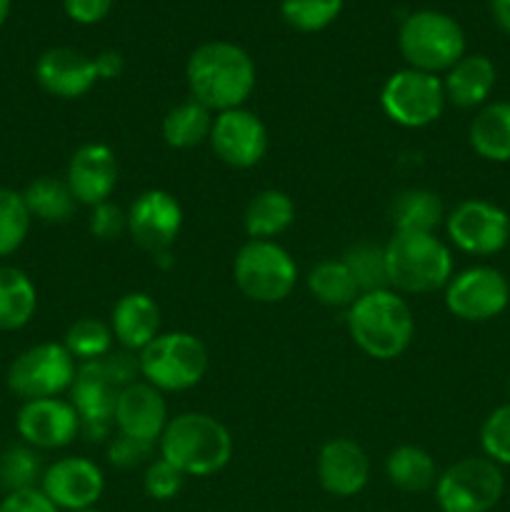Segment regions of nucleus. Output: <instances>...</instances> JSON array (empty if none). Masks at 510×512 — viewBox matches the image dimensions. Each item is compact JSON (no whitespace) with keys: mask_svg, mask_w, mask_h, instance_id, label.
<instances>
[{"mask_svg":"<svg viewBox=\"0 0 510 512\" xmlns=\"http://www.w3.org/2000/svg\"><path fill=\"white\" fill-rule=\"evenodd\" d=\"M190 98L213 113L245 108L255 90V63L245 48L230 40H208L185 63Z\"/></svg>","mask_w":510,"mask_h":512,"instance_id":"obj_1","label":"nucleus"},{"mask_svg":"<svg viewBox=\"0 0 510 512\" xmlns=\"http://www.w3.org/2000/svg\"><path fill=\"white\" fill-rule=\"evenodd\" d=\"M353 343L368 358L395 360L415 338V318L408 300L393 288L360 293L345 315Z\"/></svg>","mask_w":510,"mask_h":512,"instance_id":"obj_2","label":"nucleus"},{"mask_svg":"<svg viewBox=\"0 0 510 512\" xmlns=\"http://www.w3.org/2000/svg\"><path fill=\"white\" fill-rule=\"evenodd\" d=\"M158 453L185 478H208L233 458V435L213 415L180 413L165 425Z\"/></svg>","mask_w":510,"mask_h":512,"instance_id":"obj_3","label":"nucleus"},{"mask_svg":"<svg viewBox=\"0 0 510 512\" xmlns=\"http://www.w3.org/2000/svg\"><path fill=\"white\" fill-rule=\"evenodd\" d=\"M388 285L400 295L443 290L455 265L448 243L435 233H393L385 243Z\"/></svg>","mask_w":510,"mask_h":512,"instance_id":"obj_4","label":"nucleus"},{"mask_svg":"<svg viewBox=\"0 0 510 512\" xmlns=\"http://www.w3.org/2000/svg\"><path fill=\"white\" fill-rule=\"evenodd\" d=\"M398 48L408 68L445 75L465 55V33L453 15L415 10L400 23Z\"/></svg>","mask_w":510,"mask_h":512,"instance_id":"obj_5","label":"nucleus"},{"mask_svg":"<svg viewBox=\"0 0 510 512\" xmlns=\"http://www.w3.org/2000/svg\"><path fill=\"white\" fill-rule=\"evenodd\" d=\"M140 378L160 393H183L195 388L208 370V348L185 330L160 333L138 353Z\"/></svg>","mask_w":510,"mask_h":512,"instance_id":"obj_6","label":"nucleus"},{"mask_svg":"<svg viewBox=\"0 0 510 512\" xmlns=\"http://www.w3.org/2000/svg\"><path fill=\"white\" fill-rule=\"evenodd\" d=\"M298 278L293 255L275 240H248L235 253L233 280L253 303H283L293 295Z\"/></svg>","mask_w":510,"mask_h":512,"instance_id":"obj_7","label":"nucleus"},{"mask_svg":"<svg viewBox=\"0 0 510 512\" xmlns=\"http://www.w3.org/2000/svg\"><path fill=\"white\" fill-rule=\"evenodd\" d=\"M440 512H490L505 493L503 468L488 458H463L435 480Z\"/></svg>","mask_w":510,"mask_h":512,"instance_id":"obj_8","label":"nucleus"},{"mask_svg":"<svg viewBox=\"0 0 510 512\" xmlns=\"http://www.w3.org/2000/svg\"><path fill=\"white\" fill-rule=\"evenodd\" d=\"M445 103L443 78L423 70H398L380 88V108L400 128H428L443 115Z\"/></svg>","mask_w":510,"mask_h":512,"instance_id":"obj_9","label":"nucleus"},{"mask_svg":"<svg viewBox=\"0 0 510 512\" xmlns=\"http://www.w3.org/2000/svg\"><path fill=\"white\" fill-rule=\"evenodd\" d=\"M78 363L63 343H40L20 353L8 368V388L20 400L60 398L73 385Z\"/></svg>","mask_w":510,"mask_h":512,"instance_id":"obj_10","label":"nucleus"},{"mask_svg":"<svg viewBox=\"0 0 510 512\" xmlns=\"http://www.w3.org/2000/svg\"><path fill=\"white\" fill-rule=\"evenodd\" d=\"M445 308L465 323H488L505 313L510 303V283L498 268L470 265L458 270L443 288Z\"/></svg>","mask_w":510,"mask_h":512,"instance_id":"obj_11","label":"nucleus"},{"mask_svg":"<svg viewBox=\"0 0 510 512\" xmlns=\"http://www.w3.org/2000/svg\"><path fill=\"white\" fill-rule=\"evenodd\" d=\"M448 240L463 253L488 258L510 245V215L483 198H468L445 213Z\"/></svg>","mask_w":510,"mask_h":512,"instance_id":"obj_12","label":"nucleus"},{"mask_svg":"<svg viewBox=\"0 0 510 512\" xmlns=\"http://www.w3.org/2000/svg\"><path fill=\"white\" fill-rule=\"evenodd\" d=\"M120 385L105 370L103 360L80 363L68 400L80 418V435L90 443H103L115 433V403H118Z\"/></svg>","mask_w":510,"mask_h":512,"instance_id":"obj_13","label":"nucleus"},{"mask_svg":"<svg viewBox=\"0 0 510 512\" xmlns=\"http://www.w3.org/2000/svg\"><path fill=\"white\" fill-rule=\"evenodd\" d=\"M125 213H128V235L133 243L155 258L170 253L183 230V205L168 190H145Z\"/></svg>","mask_w":510,"mask_h":512,"instance_id":"obj_14","label":"nucleus"},{"mask_svg":"<svg viewBox=\"0 0 510 512\" xmlns=\"http://www.w3.org/2000/svg\"><path fill=\"white\" fill-rule=\"evenodd\" d=\"M208 143L220 163L235 170H248L268 153V128L253 110H223L215 113Z\"/></svg>","mask_w":510,"mask_h":512,"instance_id":"obj_15","label":"nucleus"},{"mask_svg":"<svg viewBox=\"0 0 510 512\" xmlns=\"http://www.w3.org/2000/svg\"><path fill=\"white\" fill-rule=\"evenodd\" d=\"M40 490L60 512L90 510L103 498L105 475L90 458L68 455L45 468Z\"/></svg>","mask_w":510,"mask_h":512,"instance_id":"obj_16","label":"nucleus"},{"mask_svg":"<svg viewBox=\"0 0 510 512\" xmlns=\"http://www.w3.org/2000/svg\"><path fill=\"white\" fill-rule=\"evenodd\" d=\"M15 428L30 448L60 450L80 435V418L65 398L25 400L15 415Z\"/></svg>","mask_w":510,"mask_h":512,"instance_id":"obj_17","label":"nucleus"},{"mask_svg":"<svg viewBox=\"0 0 510 512\" xmlns=\"http://www.w3.org/2000/svg\"><path fill=\"white\" fill-rule=\"evenodd\" d=\"M168 420V405L158 388L145 380H135L120 390L115 403V433L158 448Z\"/></svg>","mask_w":510,"mask_h":512,"instance_id":"obj_18","label":"nucleus"},{"mask_svg":"<svg viewBox=\"0 0 510 512\" xmlns=\"http://www.w3.org/2000/svg\"><path fill=\"white\" fill-rule=\"evenodd\" d=\"M120 165L118 155L105 143H85L70 155L68 170H65V183L73 190L75 200L80 205L105 203L118 188Z\"/></svg>","mask_w":510,"mask_h":512,"instance_id":"obj_19","label":"nucleus"},{"mask_svg":"<svg viewBox=\"0 0 510 512\" xmlns=\"http://www.w3.org/2000/svg\"><path fill=\"white\" fill-rule=\"evenodd\" d=\"M318 483L335 498H355L370 480L368 453L350 438H333L320 448L315 460Z\"/></svg>","mask_w":510,"mask_h":512,"instance_id":"obj_20","label":"nucleus"},{"mask_svg":"<svg viewBox=\"0 0 510 512\" xmlns=\"http://www.w3.org/2000/svg\"><path fill=\"white\" fill-rule=\"evenodd\" d=\"M35 80L45 93L75 100L90 93L100 78L90 55L75 48H50L35 63Z\"/></svg>","mask_w":510,"mask_h":512,"instance_id":"obj_21","label":"nucleus"},{"mask_svg":"<svg viewBox=\"0 0 510 512\" xmlns=\"http://www.w3.org/2000/svg\"><path fill=\"white\" fill-rule=\"evenodd\" d=\"M110 330L115 343L130 353H140L160 335V308L148 293H125L110 310Z\"/></svg>","mask_w":510,"mask_h":512,"instance_id":"obj_22","label":"nucleus"},{"mask_svg":"<svg viewBox=\"0 0 510 512\" xmlns=\"http://www.w3.org/2000/svg\"><path fill=\"white\" fill-rule=\"evenodd\" d=\"M498 70L488 55H463L448 73L443 75L445 100L455 108L478 110L490 103V95L495 90Z\"/></svg>","mask_w":510,"mask_h":512,"instance_id":"obj_23","label":"nucleus"},{"mask_svg":"<svg viewBox=\"0 0 510 512\" xmlns=\"http://www.w3.org/2000/svg\"><path fill=\"white\" fill-rule=\"evenodd\" d=\"M468 140L488 163H510V100H490L475 110Z\"/></svg>","mask_w":510,"mask_h":512,"instance_id":"obj_24","label":"nucleus"},{"mask_svg":"<svg viewBox=\"0 0 510 512\" xmlns=\"http://www.w3.org/2000/svg\"><path fill=\"white\" fill-rule=\"evenodd\" d=\"M295 223V203L288 193L265 188L250 198L243 213V228L250 240H275Z\"/></svg>","mask_w":510,"mask_h":512,"instance_id":"obj_25","label":"nucleus"},{"mask_svg":"<svg viewBox=\"0 0 510 512\" xmlns=\"http://www.w3.org/2000/svg\"><path fill=\"white\" fill-rule=\"evenodd\" d=\"M213 118V110H208L195 98H188L183 100V103L173 105V108L163 115L160 133H163L165 145L173 150L198 148V145L208 143Z\"/></svg>","mask_w":510,"mask_h":512,"instance_id":"obj_26","label":"nucleus"},{"mask_svg":"<svg viewBox=\"0 0 510 512\" xmlns=\"http://www.w3.org/2000/svg\"><path fill=\"white\" fill-rule=\"evenodd\" d=\"M390 223L395 233H435L445 223V208L438 193L408 188L393 200Z\"/></svg>","mask_w":510,"mask_h":512,"instance_id":"obj_27","label":"nucleus"},{"mask_svg":"<svg viewBox=\"0 0 510 512\" xmlns=\"http://www.w3.org/2000/svg\"><path fill=\"white\" fill-rule=\"evenodd\" d=\"M20 195H23V203L28 208L30 218L50 225L68 223L80 205L75 200L73 190L65 183V178H53V175L35 178Z\"/></svg>","mask_w":510,"mask_h":512,"instance_id":"obj_28","label":"nucleus"},{"mask_svg":"<svg viewBox=\"0 0 510 512\" xmlns=\"http://www.w3.org/2000/svg\"><path fill=\"white\" fill-rule=\"evenodd\" d=\"M385 475L390 485H395L403 493H425L435 488L438 480V465L433 455L418 445H398L385 458Z\"/></svg>","mask_w":510,"mask_h":512,"instance_id":"obj_29","label":"nucleus"},{"mask_svg":"<svg viewBox=\"0 0 510 512\" xmlns=\"http://www.w3.org/2000/svg\"><path fill=\"white\" fill-rule=\"evenodd\" d=\"M38 310V290L28 273L0 265V330H20Z\"/></svg>","mask_w":510,"mask_h":512,"instance_id":"obj_30","label":"nucleus"},{"mask_svg":"<svg viewBox=\"0 0 510 512\" xmlns=\"http://www.w3.org/2000/svg\"><path fill=\"white\" fill-rule=\"evenodd\" d=\"M305 283H308V290L313 293V298L318 303L328 305V308L348 310L360 298L358 283H355L353 273L343 263V258L320 260L308 273Z\"/></svg>","mask_w":510,"mask_h":512,"instance_id":"obj_31","label":"nucleus"},{"mask_svg":"<svg viewBox=\"0 0 510 512\" xmlns=\"http://www.w3.org/2000/svg\"><path fill=\"white\" fill-rule=\"evenodd\" d=\"M43 473L45 468L40 463L38 450L30 445H10L0 455V490L5 495L40 488Z\"/></svg>","mask_w":510,"mask_h":512,"instance_id":"obj_32","label":"nucleus"},{"mask_svg":"<svg viewBox=\"0 0 510 512\" xmlns=\"http://www.w3.org/2000/svg\"><path fill=\"white\" fill-rule=\"evenodd\" d=\"M113 330L110 323H103L98 318H80L65 333L63 345L73 355L75 363H93V360L105 358L113 353Z\"/></svg>","mask_w":510,"mask_h":512,"instance_id":"obj_33","label":"nucleus"},{"mask_svg":"<svg viewBox=\"0 0 510 512\" xmlns=\"http://www.w3.org/2000/svg\"><path fill=\"white\" fill-rule=\"evenodd\" d=\"M343 263L348 265V270L353 273L360 293L390 288L388 265H385V245L355 243L353 248L345 250Z\"/></svg>","mask_w":510,"mask_h":512,"instance_id":"obj_34","label":"nucleus"},{"mask_svg":"<svg viewBox=\"0 0 510 512\" xmlns=\"http://www.w3.org/2000/svg\"><path fill=\"white\" fill-rule=\"evenodd\" d=\"M343 10V0H280L285 25L298 33H318L333 25Z\"/></svg>","mask_w":510,"mask_h":512,"instance_id":"obj_35","label":"nucleus"},{"mask_svg":"<svg viewBox=\"0 0 510 512\" xmlns=\"http://www.w3.org/2000/svg\"><path fill=\"white\" fill-rule=\"evenodd\" d=\"M30 223L33 218L25 208L23 195L0 185V258L13 255L25 243Z\"/></svg>","mask_w":510,"mask_h":512,"instance_id":"obj_36","label":"nucleus"},{"mask_svg":"<svg viewBox=\"0 0 510 512\" xmlns=\"http://www.w3.org/2000/svg\"><path fill=\"white\" fill-rule=\"evenodd\" d=\"M480 450L483 458L505 468L510 465V403L495 408L480 428Z\"/></svg>","mask_w":510,"mask_h":512,"instance_id":"obj_37","label":"nucleus"},{"mask_svg":"<svg viewBox=\"0 0 510 512\" xmlns=\"http://www.w3.org/2000/svg\"><path fill=\"white\" fill-rule=\"evenodd\" d=\"M185 475L180 470H175L168 460H163L158 455L155 460H150L148 468H145L143 475V490L150 500H158V503H165V500H173L175 495L183 490Z\"/></svg>","mask_w":510,"mask_h":512,"instance_id":"obj_38","label":"nucleus"},{"mask_svg":"<svg viewBox=\"0 0 510 512\" xmlns=\"http://www.w3.org/2000/svg\"><path fill=\"white\" fill-rule=\"evenodd\" d=\"M88 230L95 240H103V243L118 240L120 235L128 233V213L113 200L93 205L88 215Z\"/></svg>","mask_w":510,"mask_h":512,"instance_id":"obj_39","label":"nucleus"},{"mask_svg":"<svg viewBox=\"0 0 510 512\" xmlns=\"http://www.w3.org/2000/svg\"><path fill=\"white\" fill-rule=\"evenodd\" d=\"M153 450L155 448H150V445L145 443H138V440L128 438V435L113 433V438L108 440V463L120 470L138 468V465H143L145 460L150 458Z\"/></svg>","mask_w":510,"mask_h":512,"instance_id":"obj_40","label":"nucleus"},{"mask_svg":"<svg viewBox=\"0 0 510 512\" xmlns=\"http://www.w3.org/2000/svg\"><path fill=\"white\" fill-rule=\"evenodd\" d=\"M0 512H60L43 495V490H20V493H8L0 500Z\"/></svg>","mask_w":510,"mask_h":512,"instance_id":"obj_41","label":"nucleus"},{"mask_svg":"<svg viewBox=\"0 0 510 512\" xmlns=\"http://www.w3.org/2000/svg\"><path fill=\"white\" fill-rule=\"evenodd\" d=\"M115 0H63V8L70 20L80 25H95L108 18Z\"/></svg>","mask_w":510,"mask_h":512,"instance_id":"obj_42","label":"nucleus"},{"mask_svg":"<svg viewBox=\"0 0 510 512\" xmlns=\"http://www.w3.org/2000/svg\"><path fill=\"white\" fill-rule=\"evenodd\" d=\"M95 70H98L100 80H115L123 75L125 60L118 50H103V53L95 55Z\"/></svg>","mask_w":510,"mask_h":512,"instance_id":"obj_43","label":"nucleus"},{"mask_svg":"<svg viewBox=\"0 0 510 512\" xmlns=\"http://www.w3.org/2000/svg\"><path fill=\"white\" fill-rule=\"evenodd\" d=\"M490 13H493L495 25L510 35V0H490Z\"/></svg>","mask_w":510,"mask_h":512,"instance_id":"obj_44","label":"nucleus"},{"mask_svg":"<svg viewBox=\"0 0 510 512\" xmlns=\"http://www.w3.org/2000/svg\"><path fill=\"white\" fill-rule=\"evenodd\" d=\"M8 13H10V0H0V25L8 20Z\"/></svg>","mask_w":510,"mask_h":512,"instance_id":"obj_45","label":"nucleus"},{"mask_svg":"<svg viewBox=\"0 0 510 512\" xmlns=\"http://www.w3.org/2000/svg\"><path fill=\"white\" fill-rule=\"evenodd\" d=\"M78 512H100V510H95V508H90V510H78Z\"/></svg>","mask_w":510,"mask_h":512,"instance_id":"obj_46","label":"nucleus"},{"mask_svg":"<svg viewBox=\"0 0 510 512\" xmlns=\"http://www.w3.org/2000/svg\"><path fill=\"white\" fill-rule=\"evenodd\" d=\"M508 395H510V378H508Z\"/></svg>","mask_w":510,"mask_h":512,"instance_id":"obj_47","label":"nucleus"}]
</instances>
